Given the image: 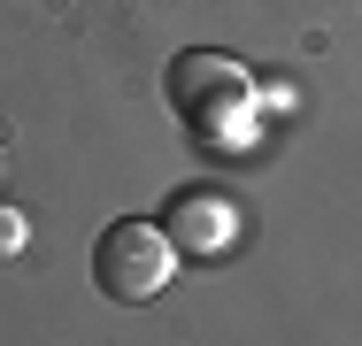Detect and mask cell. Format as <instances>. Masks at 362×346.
Segmentation results:
<instances>
[{
    "label": "cell",
    "mask_w": 362,
    "mask_h": 346,
    "mask_svg": "<svg viewBox=\"0 0 362 346\" xmlns=\"http://www.w3.org/2000/svg\"><path fill=\"white\" fill-rule=\"evenodd\" d=\"M170 277H177V239H170L162 223L124 215V223H108V231H100V246H93V285H100L116 308L154 300Z\"/></svg>",
    "instance_id": "obj_2"
},
{
    "label": "cell",
    "mask_w": 362,
    "mask_h": 346,
    "mask_svg": "<svg viewBox=\"0 0 362 346\" xmlns=\"http://www.w3.org/2000/svg\"><path fill=\"white\" fill-rule=\"evenodd\" d=\"M162 231L177 239V254H185V262H216V254L239 246V208L216 201V193H177L170 215H162Z\"/></svg>",
    "instance_id": "obj_3"
},
{
    "label": "cell",
    "mask_w": 362,
    "mask_h": 346,
    "mask_svg": "<svg viewBox=\"0 0 362 346\" xmlns=\"http://www.w3.org/2000/svg\"><path fill=\"white\" fill-rule=\"evenodd\" d=\"M23 239H31L23 208H8V201H0V254H23Z\"/></svg>",
    "instance_id": "obj_4"
},
{
    "label": "cell",
    "mask_w": 362,
    "mask_h": 346,
    "mask_svg": "<svg viewBox=\"0 0 362 346\" xmlns=\"http://www.w3.org/2000/svg\"><path fill=\"white\" fill-rule=\"evenodd\" d=\"M162 93H170L177 124L201 138V146H223V138H239V131H247V108H255V85H247V69L231 62V54H209V47L177 54V62H170V77H162Z\"/></svg>",
    "instance_id": "obj_1"
}]
</instances>
